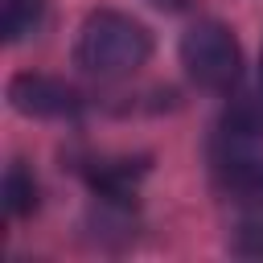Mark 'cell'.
Wrapping results in <instances>:
<instances>
[{
    "label": "cell",
    "mask_w": 263,
    "mask_h": 263,
    "mask_svg": "<svg viewBox=\"0 0 263 263\" xmlns=\"http://www.w3.org/2000/svg\"><path fill=\"white\" fill-rule=\"evenodd\" d=\"M230 255H238V259H263V222H242L230 234Z\"/></svg>",
    "instance_id": "10"
},
{
    "label": "cell",
    "mask_w": 263,
    "mask_h": 263,
    "mask_svg": "<svg viewBox=\"0 0 263 263\" xmlns=\"http://www.w3.org/2000/svg\"><path fill=\"white\" fill-rule=\"evenodd\" d=\"M152 49H156L152 29L140 16L119 8H95L78 25L70 62L78 74L95 82H119V78H132L140 66H148Z\"/></svg>",
    "instance_id": "1"
},
{
    "label": "cell",
    "mask_w": 263,
    "mask_h": 263,
    "mask_svg": "<svg viewBox=\"0 0 263 263\" xmlns=\"http://www.w3.org/2000/svg\"><path fill=\"white\" fill-rule=\"evenodd\" d=\"M152 8H164V12H181V8H189V0H148Z\"/></svg>",
    "instance_id": "11"
},
{
    "label": "cell",
    "mask_w": 263,
    "mask_h": 263,
    "mask_svg": "<svg viewBox=\"0 0 263 263\" xmlns=\"http://www.w3.org/2000/svg\"><path fill=\"white\" fill-rule=\"evenodd\" d=\"M177 62L185 78L205 95H230L242 82V45L226 21H193L177 41Z\"/></svg>",
    "instance_id": "2"
},
{
    "label": "cell",
    "mask_w": 263,
    "mask_h": 263,
    "mask_svg": "<svg viewBox=\"0 0 263 263\" xmlns=\"http://www.w3.org/2000/svg\"><path fill=\"white\" fill-rule=\"evenodd\" d=\"M82 230H86V238H90L95 247L119 251V247H132V242H136L140 218H136V210H132L127 197H99V193H95V205L86 210Z\"/></svg>",
    "instance_id": "5"
},
{
    "label": "cell",
    "mask_w": 263,
    "mask_h": 263,
    "mask_svg": "<svg viewBox=\"0 0 263 263\" xmlns=\"http://www.w3.org/2000/svg\"><path fill=\"white\" fill-rule=\"evenodd\" d=\"M214 185L230 201L263 205V156L255 148H222L214 156Z\"/></svg>",
    "instance_id": "4"
},
{
    "label": "cell",
    "mask_w": 263,
    "mask_h": 263,
    "mask_svg": "<svg viewBox=\"0 0 263 263\" xmlns=\"http://www.w3.org/2000/svg\"><path fill=\"white\" fill-rule=\"evenodd\" d=\"M259 82H263V49H259Z\"/></svg>",
    "instance_id": "12"
},
{
    "label": "cell",
    "mask_w": 263,
    "mask_h": 263,
    "mask_svg": "<svg viewBox=\"0 0 263 263\" xmlns=\"http://www.w3.org/2000/svg\"><path fill=\"white\" fill-rule=\"evenodd\" d=\"M152 160L148 156H111V160H95V168H86V185L99 197H136L140 181L148 177Z\"/></svg>",
    "instance_id": "7"
},
{
    "label": "cell",
    "mask_w": 263,
    "mask_h": 263,
    "mask_svg": "<svg viewBox=\"0 0 263 263\" xmlns=\"http://www.w3.org/2000/svg\"><path fill=\"white\" fill-rule=\"evenodd\" d=\"M0 205L8 218H29L37 205H41V185L33 177V168L25 160H12L0 177Z\"/></svg>",
    "instance_id": "9"
},
{
    "label": "cell",
    "mask_w": 263,
    "mask_h": 263,
    "mask_svg": "<svg viewBox=\"0 0 263 263\" xmlns=\"http://www.w3.org/2000/svg\"><path fill=\"white\" fill-rule=\"evenodd\" d=\"M49 0H0V37L4 45H25L41 33Z\"/></svg>",
    "instance_id": "8"
},
{
    "label": "cell",
    "mask_w": 263,
    "mask_h": 263,
    "mask_svg": "<svg viewBox=\"0 0 263 263\" xmlns=\"http://www.w3.org/2000/svg\"><path fill=\"white\" fill-rule=\"evenodd\" d=\"M222 148H259L263 144V95H234L218 115Z\"/></svg>",
    "instance_id": "6"
},
{
    "label": "cell",
    "mask_w": 263,
    "mask_h": 263,
    "mask_svg": "<svg viewBox=\"0 0 263 263\" xmlns=\"http://www.w3.org/2000/svg\"><path fill=\"white\" fill-rule=\"evenodd\" d=\"M4 99L16 115L25 119H78L86 111L82 90H74L66 78L53 74H37V70H21L8 78Z\"/></svg>",
    "instance_id": "3"
}]
</instances>
